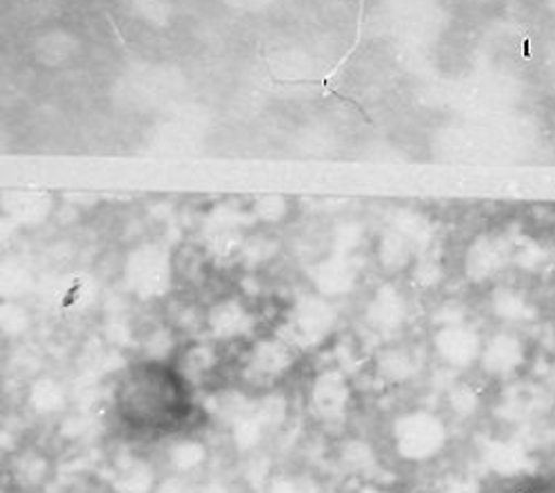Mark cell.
<instances>
[{
    "mask_svg": "<svg viewBox=\"0 0 555 493\" xmlns=\"http://www.w3.org/2000/svg\"><path fill=\"white\" fill-rule=\"evenodd\" d=\"M196 393L173 361L143 358L116 378L112 407L116 420L135 436L173 438L190 433L198 414Z\"/></svg>",
    "mask_w": 555,
    "mask_h": 493,
    "instance_id": "6da1fadb",
    "label": "cell"
},
{
    "mask_svg": "<svg viewBox=\"0 0 555 493\" xmlns=\"http://www.w3.org/2000/svg\"><path fill=\"white\" fill-rule=\"evenodd\" d=\"M451 442L447 416L431 407H409L389 423V444L404 465H429L438 460Z\"/></svg>",
    "mask_w": 555,
    "mask_h": 493,
    "instance_id": "7a4b0ae2",
    "label": "cell"
},
{
    "mask_svg": "<svg viewBox=\"0 0 555 493\" xmlns=\"http://www.w3.org/2000/svg\"><path fill=\"white\" fill-rule=\"evenodd\" d=\"M298 353L300 349L285 336L262 338L247 351L238 376L247 389L273 391L296 367Z\"/></svg>",
    "mask_w": 555,
    "mask_h": 493,
    "instance_id": "3957f363",
    "label": "cell"
},
{
    "mask_svg": "<svg viewBox=\"0 0 555 493\" xmlns=\"http://www.w3.org/2000/svg\"><path fill=\"white\" fill-rule=\"evenodd\" d=\"M531 363V342L518 327H500L485 338L478 369L498 382L520 378Z\"/></svg>",
    "mask_w": 555,
    "mask_h": 493,
    "instance_id": "277c9868",
    "label": "cell"
},
{
    "mask_svg": "<svg viewBox=\"0 0 555 493\" xmlns=\"http://www.w3.org/2000/svg\"><path fill=\"white\" fill-rule=\"evenodd\" d=\"M485 338L487 336L462 319L447 321L431 336V353L444 369L469 374L480 365Z\"/></svg>",
    "mask_w": 555,
    "mask_h": 493,
    "instance_id": "5b68a950",
    "label": "cell"
},
{
    "mask_svg": "<svg viewBox=\"0 0 555 493\" xmlns=\"http://www.w3.org/2000/svg\"><path fill=\"white\" fill-rule=\"evenodd\" d=\"M351 400V380L343 369H322L309 382L307 407L320 425H343L349 418Z\"/></svg>",
    "mask_w": 555,
    "mask_h": 493,
    "instance_id": "8992f818",
    "label": "cell"
},
{
    "mask_svg": "<svg viewBox=\"0 0 555 493\" xmlns=\"http://www.w3.org/2000/svg\"><path fill=\"white\" fill-rule=\"evenodd\" d=\"M171 361L196 391H201L205 385H209L214 378H218V374H220L218 369L222 365V358L218 355L216 347L203 345V342L188 347L182 351V355L171 358Z\"/></svg>",
    "mask_w": 555,
    "mask_h": 493,
    "instance_id": "52a82bcc",
    "label": "cell"
},
{
    "mask_svg": "<svg viewBox=\"0 0 555 493\" xmlns=\"http://www.w3.org/2000/svg\"><path fill=\"white\" fill-rule=\"evenodd\" d=\"M506 260H508V245H504L493 236H482L469 247L467 272L476 281H487L500 272Z\"/></svg>",
    "mask_w": 555,
    "mask_h": 493,
    "instance_id": "ba28073f",
    "label": "cell"
},
{
    "mask_svg": "<svg viewBox=\"0 0 555 493\" xmlns=\"http://www.w3.org/2000/svg\"><path fill=\"white\" fill-rule=\"evenodd\" d=\"M169 440L171 442L167 444V465L171 467V471L176 476H180V478L190 476L207 463L209 454H207L205 442L192 438L190 433L173 436Z\"/></svg>",
    "mask_w": 555,
    "mask_h": 493,
    "instance_id": "9c48e42d",
    "label": "cell"
},
{
    "mask_svg": "<svg viewBox=\"0 0 555 493\" xmlns=\"http://www.w3.org/2000/svg\"><path fill=\"white\" fill-rule=\"evenodd\" d=\"M112 486L116 493H154L156 491V471L143 458H129L118 467Z\"/></svg>",
    "mask_w": 555,
    "mask_h": 493,
    "instance_id": "30bf717a",
    "label": "cell"
},
{
    "mask_svg": "<svg viewBox=\"0 0 555 493\" xmlns=\"http://www.w3.org/2000/svg\"><path fill=\"white\" fill-rule=\"evenodd\" d=\"M493 313L502 323H506V327H516L535 319V307L516 289H498L493 294Z\"/></svg>",
    "mask_w": 555,
    "mask_h": 493,
    "instance_id": "8fae6325",
    "label": "cell"
},
{
    "mask_svg": "<svg viewBox=\"0 0 555 493\" xmlns=\"http://www.w3.org/2000/svg\"><path fill=\"white\" fill-rule=\"evenodd\" d=\"M415 374H421V365H418V358L413 355V351H409L404 347L387 349L385 353L380 351L378 376L387 385H404Z\"/></svg>",
    "mask_w": 555,
    "mask_h": 493,
    "instance_id": "7c38bea8",
    "label": "cell"
},
{
    "mask_svg": "<svg viewBox=\"0 0 555 493\" xmlns=\"http://www.w3.org/2000/svg\"><path fill=\"white\" fill-rule=\"evenodd\" d=\"M65 387L61 382H56L54 378L44 376V378H38L34 385H31V391H29V405L34 412L38 414H56L61 410H65Z\"/></svg>",
    "mask_w": 555,
    "mask_h": 493,
    "instance_id": "4fadbf2b",
    "label": "cell"
},
{
    "mask_svg": "<svg viewBox=\"0 0 555 493\" xmlns=\"http://www.w3.org/2000/svg\"><path fill=\"white\" fill-rule=\"evenodd\" d=\"M269 493H322L318 482L300 473H278L269 482Z\"/></svg>",
    "mask_w": 555,
    "mask_h": 493,
    "instance_id": "5bb4252c",
    "label": "cell"
},
{
    "mask_svg": "<svg viewBox=\"0 0 555 493\" xmlns=\"http://www.w3.org/2000/svg\"><path fill=\"white\" fill-rule=\"evenodd\" d=\"M14 473L18 482L40 484L44 476H48V458H42L38 454H23L21 458H16Z\"/></svg>",
    "mask_w": 555,
    "mask_h": 493,
    "instance_id": "9a60e30c",
    "label": "cell"
},
{
    "mask_svg": "<svg viewBox=\"0 0 555 493\" xmlns=\"http://www.w3.org/2000/svg\"><path fill=\"white\" fill-rule=\"evenodd\" d=\"M506 493H555V476H548V473L525 476Z\"/></svg>",
    "mask_w": 555,
    "mask_h": 493,
    "instance_id": "2e32d148",
    "label": "cell"
},
{
    "mask_svg": "<svg viewBox=\"0 0 555 493\" xmlns=\"http://www.w3.org/2000/svg\"><path fill=\"white\" fill-rule=\"evenodd\" d=\"M351 493H391L387 486H380L376 482H362Z\"/></svg>",
    "mask_w": 555,
    "mask_h": 493,
    "instance_id": "e0dca14e",
    "label": "cell"
},
{
    "mask_svg": "<svg viewBox=\"0 0 555 493\" xmlns=\"http://www.w3.org/2000/svg\"><path fill=\"white\" fill-rule=\"evenodd\" d=\"M542 8L555 21V0H542Z\"/></svg>",
    "mask_w": 555,
    "mask_h": 493,
    "instance_id": "ac0fdd59",
    "label": "cell"
}]
</instances>
